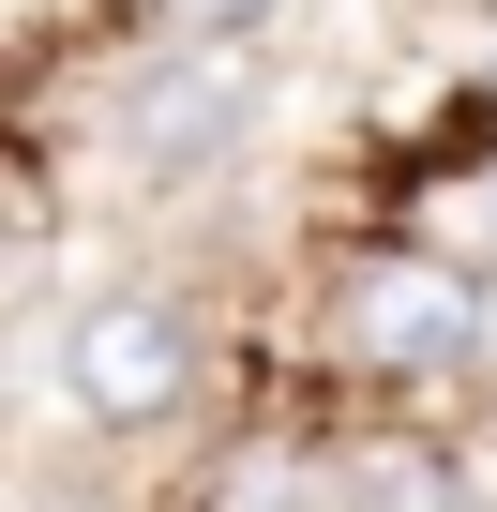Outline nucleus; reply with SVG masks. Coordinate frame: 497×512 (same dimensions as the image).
Listing matches in <instances>:
<instances>
[{
    "label": "nucleus",
    "mask_w": 497,
    "mask_h": 512,
    "mask_svg": "<svg viewBox=\"0 0 497 512\" xmlns=\"http://www.w3.org/2000/svg\"><path fill=\"white\" fill-rule=\"evenodd\" d=\"M497 332V272L467 241H362L332 256V287H317V347L377 392H452Z\"/></svg>",
    "instance_id": "nucleus-1"
},
{
    "label": "nucleus",
    "mask_w": 497,
    "mask_h": 512,
    "mask_svg": "<svg viewBox=\"0 0 497 512\" xmlns=\"http://www.w3.org/2000/svg\"><path fill=\"white\" fill-rule=\"evenodd\" d=\"M61 392H76L106 437L196 422V392H211V302H196V287H106V302H76Z\"/></svg>",
    "instance_id": "nucleus-2"
},
{
    "label": "nucleus",
    "mask_w": 497,
    "mask_h": 512,
    "mask_svg": "<svg viewBox=\"0 0 497 512\" xmlns=\"http://www.w3.org/2000/svg\"><path fill=\"white\" fill-rule=\"evenodd\" d=\"M241 121H257V76H241V46H181L136 76V151L151 166H211Z\"/></svg>",
    "instance_id": "nucleus-3"
},
{
    "label": "nucleus",
    "mask_w": 497,
    "mask_h": 512,
    "mask_svg": "<svg viewBox=\"0 0 497 512\" xmlns=\"http://www.w3.org/2000/svg\"><path fill=\"white\" fill-rule=\"evenodd\" d=\"M211 512H332V467L302 437H226L211 452Z\"/></svg>",
    "instance_id": "nucleus-4"
},
{
    "label": "nucleus",
    "mask_w": 497,
    "mask_h": 512,
    "mask_svg": "<svg viewBox=\"0 0 497 512\" xmlns=\"http://www.w3.org/2000/svg\"><path fill=\"white\" fill-rule=\"evenodd\" d=\"M151 16H166V46H257L287 0H151Z\"/></svg>",
    "instance_id": "nucleus-5"
},
{
    "label": "nucleus",
    "mask_w": 497,
    "mask_h": 512,
    "mask_svg": "<svg viewBox=\"0 0 497 512\" xmlns=\"http://www.w3.org/2000/svg\"><path fill=\"white\" fill-rule=\"evenodd\" d=\"M452 241L497 272V166H467V181H452Z\"/></svg>",
    "instance_id": "nucleus-6"
}]
</instances>
